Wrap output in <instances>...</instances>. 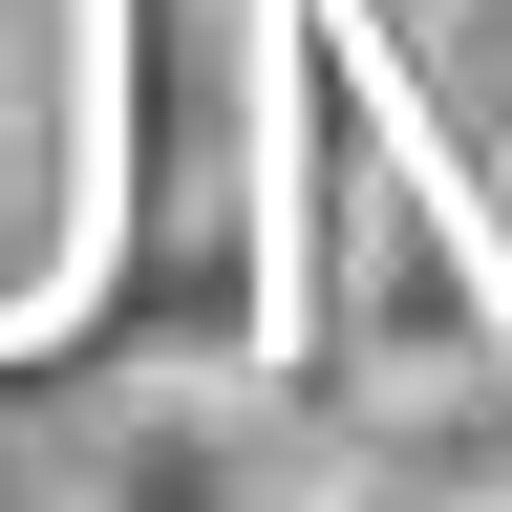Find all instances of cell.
I'll list each match as a JSON object with an SVG mask.
<instances>
[{
	"label": "cell",
	"instance_id": "7a4b0ae2",
	"mask_svg": "<svg viewBox=\"0 0 512 512\" xmlns=\"http://www.w3.org/2000/svg\"><path fill=\"white\" fill-rule=\"evenodd\" d=\"M107 150H86V0H0V363L86 320Z\"/></svg>",
	"mask_w": 512,
	"mask_h": 512
},
{
	"label": "cell",
	"instance_id": "6da1fadb",
	"mask_svg": "<svg viewBox=\"0 0 512 512\" xmlns=\"http://www.w3.org/2000/svg\"><path fill=\"white\" fill-rule=\"evenodd\" d=\"M64 512H320V427L278 406L256 342L128 363L86 406V448H64Z\"/></svg>",
	"mask_w": 512,
	"mask_h": 512
},
{
	"label": "cell",
	"instance_id": "3957f363",
	"mask_svg": "<svg viewBox=\"0 0 512 512\" xmlns=\"http://www.w3.org/2000/svg\"><path fill=\"white\" fill-rule=\"evenodd\" d=\"M470 512H512V470H491V491H470Z\"/></svg>",
	"mask_w": 512,
	"mask_h": 512
}]
</instances>
